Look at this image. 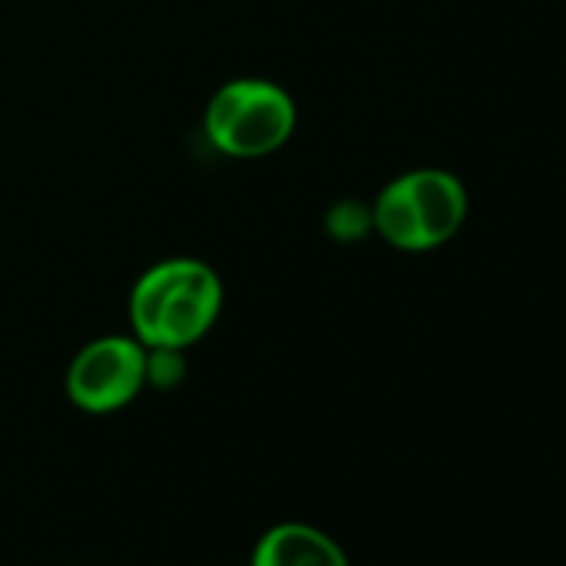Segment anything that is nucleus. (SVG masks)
Wrapping results in <instances>:
<instances>
[{
	"instance_id": "5",
	"label": "nucleus",
	"mask_w": 566,
	"mask_h": 566,
	"mask_svg": "<svg viewBox=\"0 0 566 566\" xmlns=\"http://www.w3.org/2000/svg\"><path fill=\"white\" fill-rule=\"evenodd\" d=\"M250 566H350V556L311 523H276L256 539Z\"/></svg>"
},
{
	"instance_id": "1",
	"label": "nucleus",
	"mask_w": 566,
	"mask_h": 566,
	"mask_svg": "<svg viewBox=\"0 0 566 566\" xmlns=\"http://www.w3.org/2000/svg\"><path fill=\"white\" fill-rule=\"evenodd\" d=\"M223 311L220 273L193 256H170L147 266L127 304L134 337L154 350H187L210 334Z\"/></svg>"
},
{
	"instance_id": "6",
	"label": "nucleus",
	"mask_w": 566,
	"mask_h": 566,
	"mask_svg": "<svg viewBox=\"0 0 566 566\" xmlns=\"http://www.w3.org/2000/svg\"><path fill=\"white\" fill-rule=\"evenodd\" d=\"M374 230V213L360 200H340L327 210V233L340 243H357Z\"/></svg>"
},
{
	"instance_id": "7",
	"label": "nucleus",
	"mask_w": 566,
	"mask_h": 566,
	"mask_svg": "<svg viewBox=\"0 0 566 566\" xmlns=\"http://www.w3.org/2000/svg\"><path fill=\"white\" fill-rule=\"evenodd\" d=\"M184 374H187L184 350H170V347L147 350V384L150 387L170 390V387H177L184 380Z\"/></svg>"
},
{
	"instance_id": "2",
	"label": "nucleus",
	"mask_w": 566,
	"mask_h": 566,
	"mask_svg": "<svg viewBox=\"0 0 566 566\" xmlns=\"http://www.w3.org/2000/svg\"><path fill=\"white\" fill-rule=\"evenodd\" d=\"M374 230L403 253H430L450 243L470 213L463 180L440 167H417L394 177L370 203Z\"/></svg>"
},
{
	"instance_id": "4",
	"label": "nucleus",
	"mask_w": 566,
	"mask_h": 566,
	"mask_svg": "<svg viewBox=\"0 0 566 566\" xmlns=\"http://www.w3.org/2000/svg\"><path fill=\"white\" fill-rule=\"evenodd\" d=\"M147 387V347L134 334L97 337L67 367V397L84 413H114Z\"/></svg>"
},
{
	"instance_id": "3",
	"label": "nucleus",
	"mask_w": 566,
	"mask_h": 566,
	"mask_svg": "<svg viewBox=\"0 0 566 566\" xmlns=\"http://www.w3.org/2000/svg\"><path fill=\"white\" fill-rule=\"evenodd\" d=\"M294 130V97L263 77H237L223 84L203 111V134L210 147L237 160H256L280 150Z\"/></svg>"
}]
</instances>
